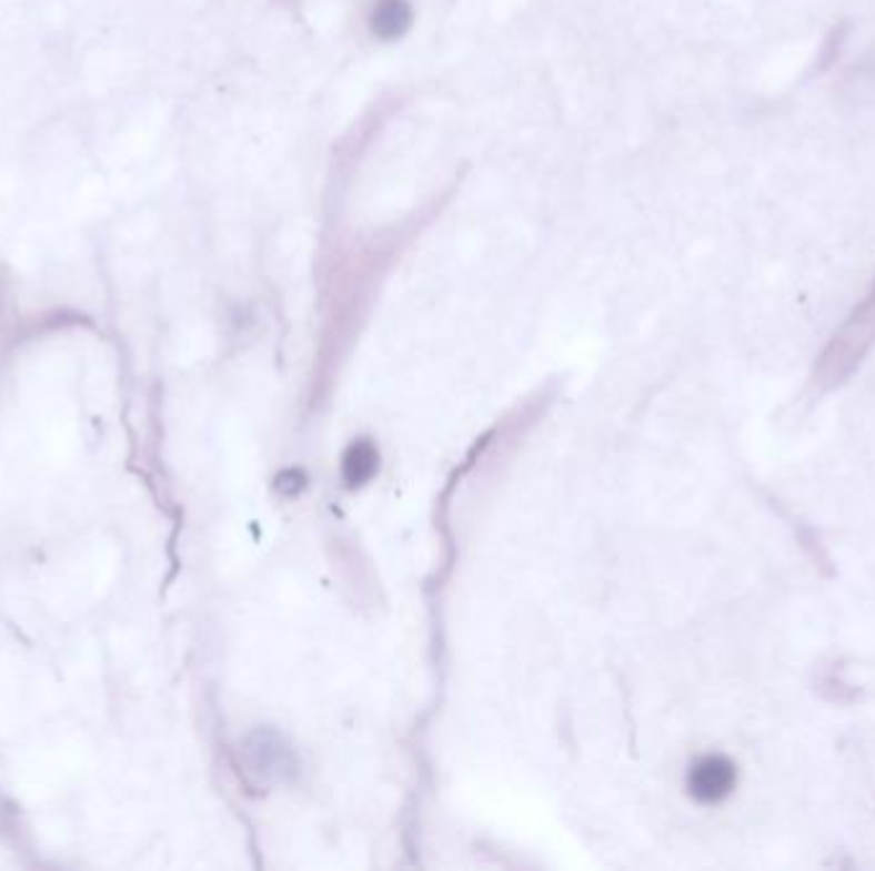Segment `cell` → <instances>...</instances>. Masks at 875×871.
Masks as SVG:
<instances>
[{"mask_svg": "<svg viewBox=\"0 0 875 871\" xmlns=\"http://www.w3.org/2000/svg\"><path fill=\"white\" fill-rule=\"evenodd\" d=\"M875 345V278L865 297L855 304L843 325L835 330L814 366V384L835 388L855 374Z\"/></svg>", "mask_w": 875, "mask_h": 871, "instance_id": "1", "label": "cell"}, {"mask_svg": "<svg viewBox=\"0 0 875 871\" xmlns=\"http://www.w3.org/2000/svg\"><path fill=\"white\" fill-rule=\"evenodd\" d=\"M737 784V767L732 759L722 754H710L700 759L686 777V790L702 806H717L730 798Z\"/></svg>", "mask_w": 875, "mask_h": 871, "instance_id": "2", "label": "cell"}, {"mask_svg": "<svg viewBox=\"0 0 875 871\" xmlns=\"http://www.w3.org/2000/svg\"><path fill=\"white\" fill-rule=\"evenodd\" d=\"M376 463H380V455H376L372 443H366V439L353 443L349 453L343 455V478L349 486H364L376 473Z\"/></svg>", "mask_w": 875, "mask_h": 871, "instance_id": "3", "label": "cell"}, {"mask_svg": "<svg viewBox=\"0 0 875 871\" xmlns=\"http://www.w3.org/2000/svg\"><path fill=\"white\" fill-rule=\"evenodd\" d=\"M374 33L382 39H394L410 27V6L405 0H380L372 16Z\"/></svg>", "mask_w": 875, "mask_h": 871, "instance_id": "4", "label": "cell"}, {"mask_svg": "<svg viewBox=\"0 0 875 871\" xmlns=\"http://www.w3.org/2000/svg\"><path fill=\"white\" fill-rule=\"evenodd\" d=\"M847 33H849V23H847V21L837 23V27L827 33V39H824V44H822V52H819V57H817V62H814V72H817V74L827 72L829 67L837 62V57L843 54V47H845V41H847Z\"/></svg>", "mask_w": 875, "mask_h": 871, "instance_id": "5", "label": "cell"}]
</instances>
